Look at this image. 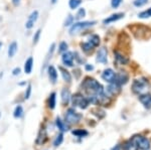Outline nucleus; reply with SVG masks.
Here are the masks:
<instances>
[{
    "label": "nucleus",
    "instance_id": "obj_1",
    "mask_svg": "<svg viewBox=\"0 0 151 150\" xmlns=\"http://www.w3.org/2000/svg\"><path fill=\"white\" fill-rule=\"evenodd\" d=\"M82 88L87 94L89 102L100 105H106L109 103L108 96L105 94L102 85L99 84V82H97L95 79L87 78L83 82Z\"/></svg>",
    "mask_w": 151,
    "mask_h": 150
},
{
    "label": "nucleus",
    "instance_id": "obj_2",
    "mask_svg": "<svg viewBox=\"0 0 151 150\" xmlns=\"http://www.w3.org/2000/svg\"><path fill=\"white\" fill-rule=\"evenodd\" d=\"M72 102L73 105L75 107L81 108V109H86L89 106V100L87 97L83 96L82 94H76L72 97Z\"/></svg>",
    "mask_w": 151,
    "mask_h": 150
},
{
    "label": "nucleus",
    "instance_id": "obj_3",
    "mask_svg": "<svg viewBox=\"0 0 151 150\" xmlns=\"http://www.w3.org/2000/svg\"><path fill=\"white\" fill-rule=\"evenodd\" d=\"M147 90V82L144 79L135 80L132 85V91L135 94L138 95H142L144 92Z\"/></svg>",
    "mask_w": 151,
    "mask_h": 150
},
{
    "label": "nucleus",
    "instance_id": "obj_4",
    "mask_svg": "<svg viewBox=\"0 0 151 150\" xmlns=\"http://www.w3.org/2000/svg\"><path fill=\"white\" fill-rule=\"evenodd\" d=\"M95 23H96V21H83V22L73 23L72 27L70 29V34H75V33H78L79 31L85 29V28L94 25Z\"/></svg>",
    "mask_w": 151,
    "mask_h": 150
},
{
    "label": "nucleus",
    "instance_id": "obj_5",
    "mask_svg": "<svg viewBox=\"0 0 151 150\" xmlns=\"http://www.w3.org/2000/svg\"><path fill=\"white\" fill-rule=\"evenodd\" d=\"M82 118V115L77 113L74 109H69L65 113V123L68 124H77Z\"/></svg>",
    "mask_w": 151,
    "mask_h": 150
},
{
    "label": "nucleus",
    "instance_id": "obj_6",
    "mask_svg": "<svg viewBox=\"0 0 151 150\" xmlns=\"http://www.w3.org/2000/svg\"><path fill=\"white\" fill-rule=\"evenodd\" d=\"M133 140L136 142L137 144L138 148L140 150H148L150 148V142L149 140L145 137H142V136H134L133 137Z\"/></svg>",
    "mask_w": 151,
    "mask_h": 150
},
{
    "label": "nucleus",
    "instance_id": "obj_7",
    "mask_svg": "<svg viewBox=\"0 0 151 150\" xmlns=\"http://www.w3.org/2000/svg\"><path fill=\"white\" fill-rule=\"evenodd\" d=\"M102 79L104 81L108 82L109 84H113V83H116V79H117V75L114 72L113 70L111 69H107L105 70L102 74Z\"/></svg>",
    "mask_w": 151,
    "mask_h": 150
},
{
    "label": "nucleus",
    "instance_id": "obj_8",
    "mask_svg": "<svg viewBox=\"0 0 151 150\" xmlns=\"http://www.w3.org/2000/svg\"><path fill=\"white\" fill-rule=\"evenodd\" d=\"M62 60L65 66L73 67V65H74V55H73V52H64L62 57Z\"/></svg>",
    "mask_w": 151,
    "mask_h": 150
},
{
    "label": "nucleus",
    "instance_id": "obj_9",
    "mask_svg": "<svg viewBox=\"0 0 151 150\" xmlns=\"http://www.w3.org/2000/svg\"><path fill=\"white\" fill-rule=\"evenodd\" d=\"M107 55H108L107 48L106 47H101L99 50L98 54H97V62H101V64H106L107 62Z\"/></svg>",
    "mask_w": 151,
    "mask_h": 150
},
{
    "label": "nucleus",
    "instance_id": "obj_10",
    "mask_svg": "<svg viewBox=\"0 0 151 150\" xmlns=\"http://www.w3.org/2000/svg\"><path fill=\"white\" fill-rule=\"evenodd\" d=\"M140 102L144 105L145 108L150 109L151 108V95L150 94H142L139 97Z\"/></svg>",
    "mask_w": 151,
    "mask_h": 150
},
{
    "label": "nucleus",
    "instance_id": "obj_11",
    "mask_svg": "<svg viewBox=\"0 0 151 150\" xmlns=\"http://www.w3.org/2000/svg\"><path fill=\"white\" fill-rule=\"evenodd\" d=\"M119 92H120V86L117 83H113V84H110V86L107 88V92L105 94L108 93V97H109L111 95H116Z\"/></svg>",
    "mask_w": 151,
    "mask_h": 150
},
{
    "label": "nucleus",
    "instance_id": "obj_12",
    "mask_svg": "<svg viewBox=\"0 0 151 150\" xmlns=\"http://www.w3.org/2000/svg\"><path fill=\"white\" fill-rule=\"evenodd\" d=\"M37 18H38V12L37 11H33L32 13L30 14V16L28 17L27 22H26V24H25L26 28H28V29H29V28L32 27L35 22L37 20Z\"/></svg>",
    "mask_w": 151,
    "mask_h": 150
},
{
    "label": "nucleus",
    "instance_id": "obj_13",
    "mask_svg": "<svg viewBox=\"0 0 151 150\" xmlns=\"http://www.w3.org/2000/svg\"><path fill=\"white\" fill-rule=\"evenodd\" d=\"M124 16V14L123 13H115V14H112L111 16H109L108 18H106V19H104V21L103 22L105 24H109V23H111V22H114V21H117V20H119V19H121Z\"/></svg>",
    "mask_w": 151,
    "mask_h": 150
},
{
    "label": "nucleus",
    "instance_id": "obj_14",
    "mask_svg": "<svg viewBox=\"0 0 151 150\" xmlns=\"http://www.w3.org/2000/svg\"><path fill=\"white\" fill-rule=\"evenodd\" d=\"M128 81V75L126 72H120V74L117 75V79H116V83L118 85H125Z\"/></svg>",
    "mask_w": 151,
    "mask_h": 150
},
{
    "label": "nucleus",
    "instance_id": "obj_15",
    "mask_svg": "<svg viewBox=\"0 0 151 150\" xmlns=\"http://www.w3.org/2000/svg\"><path fill=\"white\" fill-rule=\"evenodd\" d=\"M123 150H139V148H138L136 142L134 141L133 138H132V139H130L129 141H127L125 144H124Z\"/></svg>",
    "mask_w": 151,
    "mask_h": 150
},
{
    "label": "nucleus",
    "instance_id": "obj_16",
    "mask_svg": "<svg viewBox=\"0 0 151 150\" xmlns=\"http://www.w3.org/2000/svg\"><path fill=\"white\" fill-rule=\"evenodd\" d=\"M48 77H50V80L52 81V84H55L58 80V72L55 71V67L50 66L48 67Z\"/></svg>",
    "mask_w": 151,
    "mask_h": 150
},
{
    "label": "nucleus",
    "instance_id": "obj_17",
    "mask_svg": "<svg viewBox=\"0 0 151 150\" xmlns=\"http://www.w3.org/2000/svg\"><path fill=\"white\" fill-rule=\"evenodd\" d=\"M87 42H89L93 47H98V45L100 44V38H99L98 35L93 34V35L90 36L89 40H88Z\"/></svg>",
    "mask_w": 151,
    "mask_h": 150
},
{
    "label": "nucleus",
    "instance_id": "obj_18",
    "mask_svg": "<svg viewBox=\"0 0 151 150\" xmlns=\"http://www.w3.org/2000/svg\"><path fill=\"white\" fill-rule=\"evenodd\" d=\"M70 99V94L69 90H67V89H64V90L62 91V102L64 105H67L68 103H69Z\"/></svg>",
    "mask_w": 151,
    "mask_h": 150
},
{
    "label": "nucleus",
    "instance_id": "obj_19",
    "mask_svg": "<svg viewBox=\"0 0 151 150\" xmlns=\"http://www.w3.org/2000/svg\"><path fill=\"white\" fill-rule=\"evenodd\" d=\"M55 123H57V126H58V129L60 130V131L65 132V131H68V130H69V126L67 125V123H65L64 121H62L60 118H57Z\"/></svg>",
    "mask_w": 151,
    "mask_h": 150
},
{
    "label": "nucleus",
    "instance_id": "obj_20",
    "mask_svg": "<svg viewBox=\"0 0 151 150\" xmlns=\"http://www.w3.org/2000/svg\"><path fill=\"white\" fill-rule=\"evenodd\" d=\"M32 64H33L32 57H28L25 62V65H24V71H25L26 74H30L31 72V70H32Z\"/></svg>",
    "mask_w": 151,
    "mask_h": 150
},
{
    "label": "nucleus",
    "instance_id": "obj_21",
    "mask_svg": "<svg viewBox=\"0 0 151 150\" xmlns=\"http://www.w3.org/2000/svg\"><path fill=\"white\" fill-rule=\"evenodd\" d=\"M16 52H17V43H16L15 42H13L12 43H10V45H9V48H8V55H9V57H14V55H15Z\"/></svg>",
    "mask_w": 151,
    "mask_h": 150
},
{
    "label": "nucleus",
    "instance_id": "obj_22",
    "mask_svg": "<svg viewBox=\"0 0 151 150\" xmlns=\"http://www.w3.org/2000/svg\"><path fill=\"white\" fill-rule=\"evenodd\" d=\"M58 70H60V71L62 72V76H63V78H64L65 81L68 82V83H70V80H72V77H70V72H68L67 70H65L63 67H58Z\"/></svg>",
    "mask_w": 151,
    "mask_h": 150
},
{
    "label": "nucleus",
    "instance_id": "obj_23",
    "mask_svg": "<svg viewBox=\"0 0 151 150\" xmlns=\"http://www.w3.org/2000/svg\"><path fill=\"white\" fill-rule=\"evenodd\" d=\"M48 107L50 109H55V93H52L48 99Z\"/></svg>",
    "mask_w": 151,
    "mask_h": 150
},
{
    "label": "nucleus",
    "instance_id": "obj_24",
    "mask_svg": "<svg viewBox=\"0 0 151 150\" xmlns=\"http://www.w3.org/2000/svg\"><path fill=\"white\" fill-rule=\"evenodd\" d=\"M116 60H118L120 64H126V62H128V59L126 57H124L121 54H119V52H116Z\"/></svg>",
    "mask_w": 151,
    "mask_h": 150
},
{
    "label": "nucleus",
    "instance_id": "obj_25",
    "mask_svg": "<svg viewBox=\"0 0 151 150\" xmlns=\"http://www.w3.org/2000/svg\"><path fill=\"white\" fill-rule=\"evenodd\" d=\"M22 113H23V109L21 106H17L14 110V117L15 118H20L22 116Z\"/></svg>",
    "mask_w": 151,
    "mask_h": 150
},
{
    "label": "nucleus",
    "instance_id": "obj_26",
    "mask_svg": "<svg viewBox=\"0 0 151 150\" xmlns=\"http://www.w3.org/2000/svg\"><path fill=\"white\" fill-rule=\"evenodd\" d=\"M82 3V0H70V9H76Z\"/></svg>",
    "mask_w": 151,
    "mask_h": 150
},
{
    "label": "nucleus",
    "instance_id": "obj_27",
    "mask_svg": "<svg viewBox=\"0 0 151 150\" xmlns=\"http://www.w3.org/2000/svg\"><path fill=\"white\" fill-rule=\"evenodd\" d=\"M45 139H47V134H45V131L43 130V131H42V136H41V134L40 133V135H38V138H37V140H36V143H37V144L43 143V142L45 141Z\"/></svg>",
    "mask_w": 151,
    "mask_h": 150
},
{
    "label": "nucleus",
    "instance_id": "obj_28",
    "mask_svg": "<svg viewBox=\"0 0 151 150\" xmlns=\"http://www.w3.org/2000/svg\"><path fill=\"white\" fill-rule=\"evenodd\" d=\"M73 134L78 137H83V136L88 135V132L85 131V130H74V131H73Z\"/></svg>",
    "mask_w": 151,
    "mask_h": 150
},
{
    "label": "nucleus",
    "instance_id": "obj_29",
    "mask_svg": "<svg viewBox=\"0 0 151 150\" xmlns=\"http://www.w3.org/2000/svg\"><path fill=\"white\" fill-rule=\"evenodd\" d=\"M139 17L140 18H147V17H151V7L149 9H147V10L141 12L139 14Z\"/></svg>",
    "mask_w": 151,
    "mask_h": 150
},
{
    "label": "nucleus",
    "instance_id": "obj_30",
    "mask_svg": "<svg viewBox=\"0 0 151 150\" xmlns=\"http://www.w3.org/2000/svg\"><path fill=\"white\" fill-rule=\"evenodd\" d=\"M63 140H64V136H63V134H58L57 136V138H55V142H53V145L55 146H58V145L62 144Z\"/></svg>",
    "mask_w": 151,
    "mask_h": 150
},
{
    "label": "nucleus",
    "instance_id": "obj_31",
    "mask_svg": "<svg viewBox=\"0 0 151 150\" xmlns=\"http://www.w3.org/2000/svg\"><path fill=\"white\" fill-rule=\"evenodd\" d=\"M82 48H83V50H84L86 52H90V50H93L94 47H92V45L90 44L89 42H84V43H82Z\"/></svg>",
    "mask_w": 151,
    "mask_h": 150
},
{
    "label": "nucleus",
    "instance_id": "obj_32",
    "mask_svg": "<svg viewBox=\"0 0 151 150\" xmlns=\"http://www.w3.org/2000/svg\"><path fill=\"white\" fill-rule=\"evenodd\" d=\"M147 2H148V0H135V1H134V5L136 7H141V6L145 5Z\"/></svg>",
    "mask_w": 151,
    "mask_h": 150
},
{
    "label": "nucleus",
    "instance_id": "obj_33",
    "mask_svg": "<svg viewBox=\"0 0 151 150\" xmlns=\"http://www.w3.org/2000/svg\"><path fill=\"white\" fill-rule=\"evenodd\" d=\"M85 15H86V11H85L84 8H81L79 10V12L77 13V15H76V18H77V19H82L83 17H85Z\"/></svg>",
    "mask_w": 151,
    "mask_h": 150
},
{
    "label": "nucleus",
    "instance_id": "obj_34",
    "mask_svg": "<svg viewBox=\"0 0 151 150\" xmlns=\"http://www.w3.org/2000/svg\"><path fill=\"white\" fill-rule=\"evenodd\" d=\"M67 50H68V44H67V42H60V50H58V52H65Z\"/></svg>",
    "mask_w": 151,
    "mask_h": 150
},
{
    "label": "nucleus",
    "instance_id": "obj_35",
    "mask_svg": "<svg viewBox=\"0 0 151 150\" xmlns=\"http://www.w3.org/2000/svg\"><path fill=\"white\" fill-rule=\"evenodd\" d=\"M74 16L73 15H69L68 16V18H67V20H65V26H69L70 25V24H73L74 23Z\"/></svg>",
    "mask_w": 151,
    "mask_h": 150
},
{
    "label": "nucleus",
    "instance_id": "obj_36",
    "mask_svg": "<svg viewBox=\"0 0 151 150\" xmlns=\"http://www.w3.org/2000/svg\"><path fill=\"white\" fill-rule=\"evenodd\" d=\"M121 3H122V0H112L111 5L113 8H118Z\"/></svg>",
    "mask_w": 151,
    "mask_h": 150
},
{
    "label": "nucleus",
    "instance_id": "obj_37",
    "mask_svg": "<svg viewBox=\"0 0 151 150\" xmlns=\"http://www.w3.org/2000/svg\"><path fill=\"white\" fill-rule=\"evenodd\" d=\"M30 93H31V85H28L27 90H26V92H25V99H29V97H30Z\"/></svg>",
    "mask_w": 151,
    "mask_h": 150
},
{
    "label": "nucleus",
    "instance_id": "obj_38",
    "mask_svg": "<svg viewBox=\"0 0 151 150\" xmlns=\"http://www.w3.org/2000/svg\"><path fill=\"white\" fill-rule=\"evenodd\" d=\"M40 29H38V30L35 32V37H33V42H35V43H36V42H38V38H40Z\"/></svg>",
    "mask_w": 151,
    "mask_h": 150
},
{
    "label": "nucleus",
    "instance_id": "obj_39",
    "mask_svg": "<svg viewBox=\"0 0 151 150\" xmlns=\"http://www.w3.org/2000/svg\"><path fill=\"white\" fill-rule=\"evenodd\" d=\"M20 74V69L19 67H16V69L13 70V75L14 76H17V75Z\"/></svg>",
    "mask_w": 151,
    "mask_h": 150
},
{
    "label": "nucleus",
    "instance_id": "obj_40",
    "mask_svg": "<svg viewBox=\"0 0 151 150\" xmlns=\"http://www.w3.org/2000/svg\"><path fill=\"white\" fill-rule=\"evenodd\" d=\"M86 70H87V71H93L94 67L93 66H90V65H86Z\"/></svg>",
    "mask_w": 151,
    "mask_h": 150
},
{
    "label": "nucleus",
    "instance_id": "obj_41",
    "mask_svg": "<svg viewBox=\"0 0 151 150\" xmlns=\"http://www.w3.org/2000/svg\"><path fill=\"white\" fill-rule=\"evenodd\" d=\"M12 2H13V4H14V5H18V4H19V2H20V0H12Z\"/></svg>",
    "mask_w": 151,
    "mask_h": 150
},
{
    "label": "nucleus",
    "instance_id": "obj_42",
    "mask_svg": "<svg viewBox=\"0 0 151 150\" xmlns=\"http://www.w3.org/2000/svg\"><path fill=\"white\" fill-rule=\"evenodd\" d=\"M111 150H120V146H119V145H116V146L114 147V148H112Z\"/></svg>",
    "mask_w": 151,
    "mask_h": 150
},
{
    "label": "nucleus",
    "instance_id": "obj_43",
    "mask_svg": "<svg viewBox=\"0 0 151 150\" xmlns=\"http://www.w3.org/2000/svg\"><path fill=\"white\" fill-rule=\"evenodd\" d=\"M57 2V0H52V3H55Z\"/></svg>",
    "mask_w": 151,
    "mask_h": 150
},
{
    "label": "nucleus",
    "instance_id": "obj_44",
    "mask_svg": "<svg viewBox=\"0 0 151 150\" xmlns=\"http://www.w3.org/2000/svg\"><path fill=\"white\" fill-rule=\"evenodd\" d=\"M1 45H2V42H0V47H1Z\"/></svg>",
    "mask_w": 151,
    "mask_h": 150
}]
</instances>
